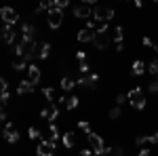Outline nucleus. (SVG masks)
<instances>
[{
    "label": "nucleus",
    "mask_w": 158,
    "mask_h": 156,
    "mask_svg": "<svg viewBox=\"0 0 158 156\" xmlns=\"http://www.w3.org/2000/svg\"><path fill=\"white\" fill-rule=\"evenodd\" d=\"M6 116H9V114H6V108H2V110H0V120L6 122Z\"/></svg>",
    "instance_id": "40"
},
{
    "label": "nucleus",
    "mask_w": 158,
    "mask_h": 156,
    "mask_svg": "<svg viewBox=\"0 0 158 156\" xmlns=\"http://www.w3.org/2000/svg\"><path fill=\"white\" fill-rule=\"evenodd\" d=\"M57 114H59V108L55 106V103H49L47 108L40 112V118L49 120V122H55V118H57Z\"/></svg>",
    "instance_id": "10"
},
{
    "label": "nucleus",
    "mask_w": 158,
    "mask_h": 156,
    "mask_svg": "<svg viewBox=\"0 0 158 156\" xmlns=\"http://www.w3.org/2000/svg\"><path fill=\"white\" fill-rule=\"evenodd\" d=\"M146 103H148V101H146V97H143V95H139L137 99L131 101V106H133L135 110H143V108H146Z\"/></svg>",
    "instance_id": "24"
},
{
    "label": "nucleus",
    "mask_w": 158,
    "mask_h": 156,
    "mask_svg": "<svg viewBox=\"0 0 158 156\" xmlns=\"http://www.w3.org/2000/svg\"><path fill=\"white\" fill-rule=\"evenodd\" d=\"M154 48H156V53H158V44H154Z\"/></svg>",
    "instance_id": "48"
},
{
    "label": "nucleus",
    "mask_w": 158,
    "mask_h": 156,
    "mask_svg": "<svg viewBox=\"0 0 158 156\" xmlns=\"http://www.w3.org/2000/svg\"><path fill=\"white\" fill-rule=\"evenodd\" d=\"M55 154V144L49 139H42L38 144V156H53Z\"/></svg>",
    "instance_id": "11"
},
{
    "label": "nucleus",
    "mask_w": 158,
    "mask_h": 156,
    "mask_svg": "<svg viewBox=\"0 0 158 156\" xmlns=\"http://www.w3.org/2000/svg\"><path fill=\"white\" fill-rule=\"evenodd\" d=\"M74 144H76V133H72V131L63 133V145L65 148H74Z\"/></svg>",
    "instance_id": "19"
},
{
    "label": "nucleus",
    "mask_w": 158,
    "mask_h": 156,
    "mask_svg": "<svg viewBox=\"0 0 158 156\" xmlns=\"http://www.w3.org/2000/svg\"><path fill=\"white\" fill-rule=\"evenodd\" d=\"M116 51H118V53H122V51H124V44H122V42H118V44H116Z\"/></svg>",
    "instance_id": "45"
},
{
    "label": "nucleus",
    "mask_w": 158,
    "mask_h": 156,
    "mask_svg": "<svg viewBox=\"0 0 158 156\" xmlns=\"http://www.w3.org/2000/svg\"><path fill=\"white\" fill-rule=\"evenodd\" d=\"M2 38H4L6 44H15V40H17V32H15V27L4 23V27H2Z\"/></svg>",
    "instance_id": "13"
},
{
    "label": "nucleus",
    "mask_w": 158,
    "mask_h": 156,
    "mask_svg": "<svg viewBox=\"0 0 158 156\" xmlns=\"http://www.w3.org/2000/svg\"><path fill=\"white\" fill-rule=\"evenodd\" d=\"M78 129H80V131H85L86 135H89V133H91V124H89L86 120H80V122H78Z\"/></svg>",
    "instance_id": "32"
},
{
    "label": "nucleus",
    "mask_w": 158,
    "mask_h": 156,
    "mask_svg": "<svg viewBox=\"0 0 158 156\" xmlns=\"http://www.w3.org/2000/svg\"><path fill=\"white\" fill-rule=\"evenodd\" d=\"M38 6H42L44 11H49V9L55 6V0H40V4H38Z\"/></svg>",
    "instance_id": "31"
},
{
    "label": "nucleus",
    "mask_w": 158,
    "mask_h": 156,
    "mask_svg": "<svg viewBox=\"0 0 158 156\" xmlns=\"http://www.w3.org/2000/svg\"><path fill=\"white\" fill-rule=\"evenodd\" d=\"M34 89H36V84H32L30 80H21L17 84V95H32Z\"/></svg>",
    "instance_id": "14"
},
{
    "label": "nucleus",
    "mask_w": 158,
    "mask_h": 156,
    "mask_svg": "<svg viewBox=\"0 0 158 156\" xmlns=\"http://www.w3.org/2000/svg\"><path fill=\"white\" fill-rule=\"evenodd\" d=\"M78 68H80V74H89V63H86V61H80Z\"/></svg>",
    "instance_id": "36"
},
{
    "label": "nucleus",
    "mask_w": 158,
    "mask_h": 156,
    "mask_svg": "<svg viewBox=\"0 0 158 156\" xmlns=\"http://www.w3.org/2000/svg\"><path fill=\"white\" fill-rule=\"evenodd\" d=\"M27 135H30V139H40V137H42L40 129H36V127H30V129H27Z\"/></svg>",
    "instance_id": "28"
},
{
    "label": "nucleus",
    "mask_w": 158,
    "mask_h": 156,
    "mask_svg": "<svg viewBox=\"0 0 158 156\" xmlns=\"http://www.w3.org/2000/svg\"><path fill=\"white\" fill-rule=\"evenodd\" d=\"M2 135H4V139H6L9 144H17V141H19V133H17V129L13 127V122H4Z\"/></svg>",
    "instance_id": "6"
},
{
    "label": "nucleus",
    "mask_w": 158,
    "mask_h": 156,
    "mask_svg": "<svg viewBox=\"0 0 158 156\" xmlns=\"http://www.w3.org/2000/svg\"><path fill=\"white\" fill-rule=\"evenodd\" d=\"M141 42H143V47H148V48L154 47V42H152V38H150V36H143V40H141Z\"/></svg>",
    "instance_id": "37"
},
{
    "label": "nucleus",
    "mask_w": 158,
    "mask_h": 156,
    "mask_svg": "<svg viewBox=\"0 0 158 156\" xmlns=\"http://www.w3.org/2000/svg\"><path fill=\"white\" fill-rule=\"evenodd\" d=\"M103 156H122V145H112V148H106V154Z\"/></svg>",
    "instance_id": "23"
},
{
    "label": "nucleus",
    "mask_w": 158,
    "mask_h": 156,
    "mask_svg": "<svg viewBox=\"0 0 158 156\" xmlns=\"http://www.w3.org/2000/svg\"><path fill=\"white\" fill-rule=\"evenodd\" d=\"M76 59H78V61H85L86 59V53H85V51H78V53H76Z\"/></svg>",
    "instance_id": "39"
},
{
    "label": "nucleus",
    "mask_w": 158,
    "mask_h": 156,
    "mask_svg": "<svg viewBox=\"0 0 158 156\" xmlns=\"http://www.w3.org/2000/svg\"><path fill=\"white\" fill-rule=\"evenodd\" d=\"M47 23H49L51 30H57L61 23H63V11H59V9H49L47 11Z\"/></svg>",
    "instance_id": "2"
},
{
    "label": "nucleus",
    "mask_w": 158,
    "mask_h": 156,
    "mask_svg": "<svg viewBox=\"0 0 158 156\" xmlns=\"http://www.w3.org/2000/svg\"><path fill=\"white\" fill-rule=\"evenodd\" d=\"M112 38H114V42H116V44H118V42H122V38H124V30H122V25H116V27H114Z\"/></svg>",
    "instance_id": "22"
},
{
    "label": "nucleus",
    "mask_w": 158,
    "mask_h": 156,
    "mask_svg": "<svg viewBox=\"0 0 158 156\" xmlns=\"http://www.w3.org/2000/svg\"><path fill=\"white\" fill-rule=\"evenodd\" d=\"M148 72L154 74V76H158V57H154V59L150 61V65H148Z\"/></svg>",
    "instance_id": "27"
},
{
    "label": "nucleus",
    "mask_w": 158,
    "mask_h": 156,
    "mask_svg": "<svg viewBox=\"0 0 158 156\" xmlns=\"http://www.w3.org/2000/svg\"><path fill=\"white\" fill-rule=\"evenodd\" d=\"M112 34H108V32H103V34H97V38H95V47L99 48V51H103V48H108V44H112Z\"/></svg>",
    "instance_id": "12"
},
{
    "label": "nucleus",
    "mask_w": 158,
    "mask_h": 156,
    "mask_svg": "<svg viewBox=\"0 0 158 156\" xmlns=\"http://www.w3.org/2000/svg\"><path fill=\"white\" fill-rule=\"evenodd\" d=\"M0 17H2V21L6 25H15L19 21V15H17V11L13 6H2L0 9Z\"/></svg>",
    "instance_id": "5"
},
{
    "label": "nucleus",
    "mask_w": 158,
    "mask_h": 156,
    "mask_svg": "<svg viewBox=\"0 0 158 156\" xmlns=\"http://www.w3.org/2000/svg\"><path fill=\"white\" fill-rule=\"evenodd\" d=\"M139 95H141V89H139V86H135V89H131V91L127 93V97H129V101H133V99H137Z\"/></svg>",
    "instance_id": "29"
},
{
    "label": "nucleus",
    "mask_w": 158,
    "mask_h": 156,
    "mask_svg": "<svg viewBox=\"0 0 158 156\" xmlns=\"http://www.w3.org/2000/svg\"><path fill=\"white\" fill-rule=\"evenodd\" d=\"M135 2V6H141V4H143V0H133Z\"/></svg>",
    "instance_id": "47"
},
{
    "label": "nucleus",
    "mask_w": 158,
    "mask_h": 156,
    "mask_svg": "<svg viewBox=\"0 0 158 156\" xmlns=\"http://www.w3.org/2000/svg\"><path fill=\"white\" fill-rule=\"evenodd\" d=\"M0 91H9V80H6V78L0 80Z\"/></svg>",
    "instance_id": "38"
},
{
    "label": "nucleus",
    "mask_w": 158,
    "mask_h": 156,
    "mask_svg": "<svg viewBox=\"0 0 158 156\" xmlns=\"http://www.w3.org/2000/svg\"><path fill=\"white\" fill-rule=\"evenodd\" d=\"M80 156H95V152L89 148V150H82V152H80Z\"/></svg>",
    "instance_id": "43"
},
{
    "label": "nucleus",
    "mask_w": 158,
    "mask_h": 156,
    "mask_svg": "<svg viewBox=\"0 0 158 156\" xmlns=\"http://www.w3.org/2000/svg\"><path fill=\"white\" fill-rule=\"evenodd\" d=\"M76 82L80 84V86H86V89H95L97 82H99V76L97 74H82Z\"/></svg>",
    "instance_id": "7"
},
{
    "label": "nucleus",
    "mask_w": 158,
    "mask_h": 156,
    "mask_svg": "<svg viewBox=\"0 0 158 156\" xmlns=\"http://www.w3.org/2000/svg\"><path fill=\"white\" fill-rule=\"evenodd\" d=\"M120 114H122V108H120V106H116V108H112V110L108 112V116H110L112 120H114V118H120Z\"/></svg>",
    "instance_id": "30"
},
{
    "label": "nucleus",
    "mask_w": 158,
    "mask_h": 156,
    "mask_svg": "<svg viewBox=\"0 0 158 156\" xmlns=\"http://www.w3.org/2000/svg\"><path fill=\"white\" fill-rule=\"evenodd\" d=\"M139 156H150V150H148V148H141V150H139Z\"/></svg>",
    "instance_id": "44"
},
{
    "label": "nucleus",
    "mask_w": 158,
    "mask_h": 156,
    "mask_svg": "<svg viewBox=\"0 0 158 156\" xmlns=\"http://www.w3.org/2000/svg\"><path fill=\"white\" fill-rule=\"evenodd\" d=\"M124 101H129V97H127V93H120V95H116V106H122Z\"/></svg>",
    "instance_id": "34"
},
{
    "label": "nucleus",
    "mask_w": 158,
    "mask_h": 156,
    "mask_svg": "<svg viewBox=\"0 0 158 156\" xmlns=\"http://www.w3.org/2000/svg\"><path fill=\"white\" fill-rule=\"evenodd\" d=\"M148 141H150V144H158V133L150 135V137H148Z\"/></svg>",
    "instance_id": "41"
},
{
    "label": "nucleus",
    "mask_w": 158,
    "mask_h": 156,
    "mask_svg": "<svg viewBox=\"0 0 158 156\" xmlns=\"http://www.w3.org/2000/svg\"><path fill=\"white\" fill-rule=\"evenodd\" d=\"M148 89H150V93H158V78H156V80H152Z\"/></svg>",
    "instance_id": "35"
},
{
    "label": "nucleus",
    "mask_w": 158,
    "mask_h": 156,
    "mask_svg": "<svg viewBox=\"0 0 158 156\" xmlns=\"http://www.w3.org/2000/svg\"><path fill=\"white\" fill-rule=\"evenodd\" d=\"M154 2H158V0H154Z\"/></svg>",
    "instance_id": "49"
},
{
    "label": "nucleus",
    "mask_w": 158,
    "mask_h": 156,
    "mask_svg": "<svg viewBox=\"0 0 158 156\" xmlns=\"http://www.w3.org/2000/svg\"><path fill=\"white\" fill-rule=\"evenodd\" d=\"M25 80H30L32 84H38V80H40V68L34 65V63H30L27 65V78Z\"/></svg>",
    "instance_id": "15"
},
{
    "label": "nucleus",
    "mask_w": 158,
    "mask_h": 156,
    "mask_svg": "<svg viewBox=\"0 0 158 156\" xmlns=\"http://www.w3.org/2000/svg\"><path fill=\"white\" fill-rule=\"evenodd\" d=\"M21 36L34 40V25H32V23H23V25H21Z\"/></svg>",
    "instance_id": "20"
},
{
    "label": "nucleus",
    "mask_w": 158,
    "mask_h": 156,
    "mask_svg": "<svg viewBox=\"0 0 158 156\" xmlns=\"http://www.w3.org/2000/svg\"><path fill=\"white\" fill-rule=\"evenodd\" d=\"M74 17H78V19H91V17H93V9L82 2V4L74 6Z\"/></svg>",
    "instance_id": "8"
},
{
    "label": "nucleus",
    "mask_w": 158,
    "mask_h": 156,
    "mask_svg": "<svg viewBox=\"0 0 158 156\" xmlns=\"http://www.w3.org/2000/svg\"><path fill=\"white\" fill-rule=\"evenodd\" d=\"M114 9H110V6H106V4H97L95 9H93V17L97 19V21H110L112 17H114Z\"/></svg>",
    "instance_id": "3"
},
{
    "label": "nucleus",
    "mask_w": 158,
    "mask_h": 156,
    "mask_svg": "<svg viewBox=\"0 0 158 156\" xmlns=\"http://www.w3.org/2000/svg\"><path fill=\"white\" fill-rule=\"evenodd\" d=\"M89 145H91V150L95 152V156H103L106 154V144H103V137L97 135V133H89Z\"/></svg>",
    "instance_id": "1"
},
{
    "label": "nucleus",
    "mask_w": 158,
    "mask_h": 156,
    "mask_svg": "<svg viewBox=\"0 0 158 156\" xmlns=\"http://www.w3.org/2000/svg\"><path fill=\"white\" fill-rule=\"evenodd\" d=\"M47 135H49V141L57 144V139H59V127H57L55 122H51V124H49V129H47V133H44V137H42V139H47Z\"/></svg>",
    "instance_id": "16"
},
{
    "label": "nucleus",
    "mask_w": 158,
    "mask_h": 156,
    "mask_svg": "<svg viewBox=\"0 0 158 156\" xmlns=\"http://www.w3.org/2000/svg\"><path fill=\"white\" fill-rule=\"evenodd\" d=\"M131 72L135 76H141V74L146 72V65H143V61H133V68H131Z\"/></svg>",
    "instance_id": "21"
},
{
    "label": "nucleus",
    "mask_w": 158,
    "mask_h": 156,
    "mask_svg": "<svg viewBox=\"0 0 158 156\" xmlns=\"http://www.w3.org/2000/svg\"><path fill=\"white\" fill-rule=\"evenodd\" d=\"M76 106H78V97H76V95H70L68 99H65V108H68V110H74Z\"/></svg>",
    "instance_id": "26"
},
{
    "label": "nucleus",
    "mask_w": 158,
    "mask_h": 156,
    "mask_svg": "<svg viewBox=\"0 0 158 156\" xmlns=\"http://www.w3.org/2000/svg\"><path fill=\"white\" fill-rule=\"evenodd\" d=\"M76 84L78 82H76L74 78H70V76H63V78H61V89H63V91H72Z\"/></svg>",
    "instance_id": "18"
},
{
    "label": "nucleus",
    "mask_w": 158,
    "mask_h": 156,
    "mask_svg": "<svg viewBox=\"0 0 158 156\" xmlns=\"http://www.w3.org/2000/svg\"><path fill=\"white\" fill-rule=\"evenodd\" d=\"M30 59H25V57H15L13 59V70H17V72H21V70H27V63Z\"/></svg>",
    "instance_id": "17"
},
{
    "label": "nucleus",
    "mask_w": 158,
    "mask_h": 156,
    "mask_svg": "<svg viewBox=\"0 0 158 156\" xmlns=\"http://www.w3.org/2000/svg\"><path fill=\"white\" fill-rule=\"evenodd\" d=\"M42 95H44L47 101H53V99H55V89H53V86H44V89H42Z\"/></svg>",
    "instance_id": "25"
},
{
    "label": "nucleus",
    "mask_w": 158,
    "mask_h": 156,
    "mask_svg": "<svg viewBox=\"0 0 158 156\" xmlns=\"http://www.w3.org/2000/svg\"><path fill=\"white\" fill-rule=\"evenodd\" d=\"M68 4H70V0H55V9H59V11H63Z\"/></svg>",
    "instance_id": "33"
},
{
    "label": "nucleus",
    "mask_w": 158,
    "mask_h": 156,
    "mask_svg": "<svg viewBox=\"0 0 158 156\" xmlns=\"http://www.w3.org/2000/svg\"><path fill=\"white\" fill-rule=\"evenodd\" d=\"M49 53H51V44H49V42H34L32 59H47Z\"/></svg>",
    "instance_id": "4"
},
{
    "label": "nucleus",
    "mask_w": 158,
    "mask_h": 156,
    "mask_svg": "<svg viewBox=\"0 0 158 156\" xmlns=\"http://www.w3.org/2000/svg\"><path fill=\"white\" fill-rule=\"evenodd\" d=\"M76 38H78V42H95L97 32H95V30H91V27H82V30L76 34Z\"/></svg>",
    "instance_id": "9"
},
{
    "label": "nucleus",
    "mask_w": 158,
    "mask_h": 156,
    "mask_svg": "<svg viewBox=\"0 0 158 156\" xmlns=\"http://www.w3.org/2000/svg\"><path fill=\"white\" fill-rule=\"evenodd\" d=\"M85 4H97V0H82Z\"/></svg>",
    "instance_id": "46"
},
{
    "label": "nucleus",
    "mask_w": 158,
    "mask_h": 156,
    "mask_svg": "<svg viewBox=\"0 0 158 156\" xmlns=\"http://www.w3.org/2000/svg\"><path fill=\"white\" fill-rule=\"evenodd\" d=\"M146 144H150L148 137H137V145H146Z\"/></svg>",
    "instance_id": "42"
}]
</instances>
